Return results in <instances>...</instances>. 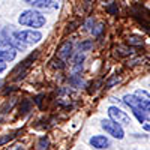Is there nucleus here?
I'll list each match as a JSON object with an SVG mask.
<instances>
[{"instance_id": "6e6552de", "label": "nucleus", "mask_w": 150, "mask_h": 150, "mask_svg": "<svg viewBox=\"0 0 150 150\" xmlns=\"http://www.w3.org/2000/svg\"><path fill=\"white\" fill-rule=\"evenodd\" d=\"M17 57V50L15 48H12V47H8L5 50H2L0 51V60H3V62H12Z\"/></svg>"}, {"instance_id": "412c9836", "label": "nucleus", "mask_w": 150, "mask_h": 150, "mask_svg": "<svg viewBox=\"0 0 150 150\" xmlns=\"http://www.w3.org/2000/svg\"><path fill=\"white\" fill-rule=\"evenodd\" d=\"M144 129L146 131H150V125H144Z\"/></svg>"}, {"instance_id": "6ab92c4d", "label": "nucleus", "mask_w": 150, "mask_h": 150, "mask_svg": "<svg viewBox=\"0 0 150 150\" xmlns=\"http://www.w3.org/2000/svg\"><path fill=\"white\" fill-rule=\"evenodd\" d=\"M8 47H11L5 39H0V51H2V50H5V48H8Z\"/></svg>"}, {"instance_id": "a211bd4d", "label": "nucleus", "mask_w": 150, "mask_h": 150, "mask_svg": "<svg viewBox=\"0 0 150 150\" xmlns=\"http://www.w3.org/2000/svg\"><path fill=\"white\" fill-rule=\"evenodd\" d=\"M92 47V42H84V44H80V50L81 51H86V50H89Z\"/></svg>"}, {"instance_id": "f257e3e1", "label": "nucleus", "mask_w": 150, "mask_h": 150, "mask_svg": "<svg viewBox=\"0 0 150 150\" xmlns=\"http://www.w3.org/2000/svg\"><path fill=\"white\" fill-rule=\"evenodd\" d=\"M18 23L24 27H32V30H36L42 26H45L47 18L44 14H41L39 11L36 9H27V11H23L20 17H18Z\"/></svg>"}, {"instance_id": "dca6fc26", "label": "nucleus", "mask_w": 150, "mask_h": 150, "mask_svg": "<svg viewBox=\"0 0 150 150\" xmlns=\"http://www.w3.org/2000/svg\"><path fill=\"white\" fill-rule=\"evenodd\" d=\"M119 81H120V78L117 77V75H114V77H112V78H111V80H110V81L107 83V87H112L114 84H117Z\"/></svg>"}, {"instance_id": "423d86ee", "label": "nucleus", "mask_w": 150, "mask_h": 150, "mask_svg": "<svg viewBox=\"0 0 150 150\" xmlns=\"http://www.w3.org/2000/svg\"><path fill=\"white\" fill-rule=\"evenodd\" d=\"M24 2L33 6L35 9H44V11H54L59 9L60 6L59 0H24Z\"/></svg>"}, {"instance_id": "20e7f679", "label": "nucleus", "mask_w": 150, "mask_h": 150, "mask_svg": "<svg viewBox=\"0 0 150 150\" xmlns=\"http://www.w3.org/2000/svg\"><path fill=\"white\" fill-rule=\"evenodd\" d=\"M101 126H102V129H104L107 134H110L111 137H114V138H117V140H122L123 137H125L123 128L120 126L119 123L112 122L111 119H108V120H102Z\"/></svg>"}, {"instance_id": "4be33fe9", "label": "nucleus", "mask_w": 150, "mask_h": 150, "mask_svg": "<svg viewBox=\"0 0 150 150\" xmlns=\"http://www.w3.org/2000/svg\"><path fill=\"white\" fill-rule=\"evenodd\" d=\"M2 84H3V83H2V81H0V86H2Z\"/></svg>"}, {"instance_id": "ddd939ff", "label": "nucleus", "mask_w": 150, "mask_h": 150, "mask_svg": "<svg viewBox=\"0 0 150 150\" xmlns=\"http://www.w3.org/2000/svg\"><path fill=\"white\" fill-rule=\"evenodd\" d=\"M117 50H119V54H120V56H129V54L134 53L132 48H128V47H119Z\"/></svg>"}, {"instance_id": "f8f14e48", "label": "nucleus", "mask_w": 150, "mask_h": 150, "mask_svg": "<svg viewBox=\"0 0 150 150\" xmlns=\"http://www.w3.org/2000/svg\"><path fill=\"white\" fill-rule=\"evenodd\" d=\"M128 44H129V45H143L144 41L141 39L140 36H129V38H128Z\"/></svg>"}, {"instance_id": "aec40b11", "label": "nucleus", "mask_w": 150, "mask_h": 150, "mask_svg": "<svg viewBox=\"0 0 150 150\" xmlns=\"http://www.w3.org/2000/svg\"><path fill=\"white\" fill-rule=\"evenodd\" d=\"M5 69H6V62L0 60V74H2V72H3Z\"/></svg>"}, {"instance_id": "f3484780", "label": "nucleus", "mask_w": 150, "mask_h": 150, "mask_svg": "<svg viewBox=\"0 0 150 150\" xmlns=\"http://www.w3.org/2000/svg\"><path fill=\"white\" fill-rule=\"evenodd\" d=\"M12 138H14V135H6V137H2V138H0V146L5 144V143H8V141H11Z\"/></svg>"}, {"instance_id": "0eeeda50", "label": "nucleus", "mask_w": 150, "mask_h": 150, "mask_svg": "<svg viewBox=\"0 0 150 150\" xmlns=\"http://www.w3.org/2000/svg\"><path fill=\"white\" fill-rule=\"evenodd\" d=\"M90 146L98 149V150H101V149H107L110 146V141L104 135H93L90 138Z\"/></svg>"}, {"instance_id": "7ed1b4c3", "label": "nucleus", "mask_w": 150, "mask_h": 150, "mask_svg": "<svg viewBox=\"0 0 150 150\" xmlns=\"http://www.w3.org/2000/svg\"><path fill=\"white\" fill-rule=\"evenodd\" d=\"M14 36L17 38L18 41H21L23 44H26V45H33V44H38L41 39H42V35L41 32H38V30H15L14 32Z\"/></svg>"}, {"instance_id": "1a4fd4ad", "label": "nucleus", "mask_w": 150, "mask_h": 150, "mask_svg": "<svg viewBox=\"0 0 150 150\" xmlns=\"http://www.w3.org/2000/svg\"><path fill=\"white\" fill-rule=\"evenodd\" d=\"M57 54H59V57L62 60H68L72 56V44L71 42H65L63 45L59 48V53Z\"/></svg>"}, {"instance_id": "2eb2a0df", "label": "nucleus", "mask_w": 150, "mask_h": 150, "mask_svg": "<svg viewBox=\"0 0 150 150\" xmlns=\"http://www.w3.org/2000/svg\"><path fill=\"white\" fill-rule=\"evenodd\" d=\"M20 110L23 111V112H29V110H30V101H23L21 102V105H20Z\"/></svg>"}, {"instance_id": "9b49d317", "label": "nucleus", "mask_w": 150, "mask_h": 150, "mask_svg": "<svg viewBox=\"0 0 150 150\" xmlns=\"http://www.w3.org/2000/svg\"><path fill=\"white\" fill-rule=\"evenodd\" d=\"M36 147H38V150H47V149L50 147V140H48V137H47V135L41 137V138L38 140Z\"/></svg>"}, {"instance_id": "4468645a", "label": "nucleus", "mask_w": 150, "mask_h": 150, "mask_svg": "<svg viewBox=\"0 0 150 150\" xmlns=\"http://www.w3.org/2000/svg\"><path fill=\"white\" fill-rule=\"evenodd\" d=\"M107 11L110 12L111 15H117V14H119V8H117V6H116L114 3H111V5H108V6H107Z\"/></svg>"}, {"instance_id": "9d476101", "label": "nucleus", "mask_w": 150, "mask_h": 150, "mask_svg": "<svg viewBox=\"0 0 150 150\" xmlns=\"http://www.w3.org/2000/svg\"><path fill=\"white\" fill-rule=\"evenodd\" d=\"M134 95H135L137 98H138L140 101H141V102L147 107V110L150 111V95H149L146 90H137Z\"/></svg>"}, {"instance_id": "39448f33", "label": "nucleus", "mask_w": 150, "mask_h": 150, "mask_svg": "<svg viewBox=\"0 0 150 150\" xmlns=\"http://www.w3.org/2000/svg\"><path fill=\"white\" fill-rule=\"evenodd\" d=\"M108 116H110V119H111L112 122L119 123L120 126H126V125L131 123L129 116H128L125 111H122L120 108H117V107H110V108H108Z\"/></svg>"}, {"instance_id": "f03ea898", "label": "nucleus", "mask_w": 150, "mask_h": 150, "mask_svg": "<svg viewBox=\"0 0 150 150\" xmlns=\"http://www.w3.org/2000/svg\"><path fill=\"white\" fill-rule=\"evenodd\" d=\"M123 102L134 111V114H135L137 120H138L140 123H144V120H146L147 116L150 114V111L147 110V107L140 101L138 98H137L135 95H125Z\"/></svg>"}]
</instances>
